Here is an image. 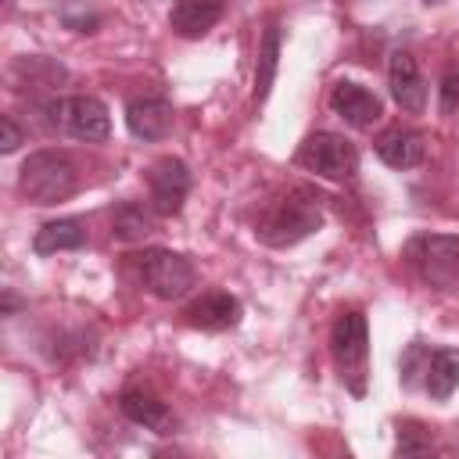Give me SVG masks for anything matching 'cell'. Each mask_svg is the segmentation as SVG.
<instances>
[{
  "label": "cell",
  "instance_id": "6da1fadb",
  "mask_svg": "<svg viewBox=\"0 0 459 459\" xmlns=\"http://www.w3.org/2000/svg\"><path fill=\"white\" fill-rule=\"evenodd\" d=\"M323 226V194L312 186H294L262 215L255 237L269 247H294Z\"/></svg>",
  "mask_w": 459,
  "mask_h": 459
},
{
  "label": "cell",
  "instance_id": "7a4b0ae2",
  "mask_svg": "<svg viewBox=\"0 0 459 459\" xmlns=\"http://www.w3.org/2000/svg\"><path fill=\"white\" fill-rule=\"evenodd\" d=\"M75 186H79V176H75V165H72V158L65 151H32L22 161L18 190L32 204L68 201L75 194Z\"/></svg>",
  "mask_w": 459,
  "mask_h": 459
},
{
  "label": "cell",
  "instance_id": "3957f363",
  "mask_svg": "<svg viewBox=\"0 0 459 459\" xmlns=\"http://www.w3.org/2000/svg\"><path fill=\"white\" fill-rule=\"evenodd\" d=\"M330 351H333V362H337V373L344 380V387L362 398L366 394V359H369V326H366V316L359 308H344L337 319H333V330H330Z\"/></svg>",
  "mask_w": 459,
  "mask_h": 459
},
{
  "label": "cell",
  "instance_id": "277c9868",
  "mask_svg": "<svg viewBox=\"0 0 459 459\" xmlns=\"http://www.w3.org/2000/svg\"><path fill=\"white\" fill-rule=\"evenodd\" d=\"M47 122L54 129H61L72 140H86V143H104L111 133V115L108 104L90 97V93H75V97H54L43 104Z\"/></svg>",
  "mask_w": 459,
  "mask_h": 459
},
{
  "label": "cell",
  "instance_id": "5b68a950",
  "mask_svg": "<svg viewBox=\"0 0 459 459\" xmlns=\"http://www.w3.org/2000/svg\"><path fill=\"white\" fill-rule=\"evenodd\" d=\"M405 262L427 287H452L459 280V237L420 233L405 244Z\"/></svg>",
  "mask_w": 459,
  "mask_h": 459
},
{
  "label": "cell",
  "instance_id": "8992f818",
  "mask_svg": "<svg viewBox=\"0 0 459 459\" xmlns=\"http://www.w3.org/2000/svg\"><path fill=\"white\" fill-rule=\"evenodd\" d=\"M136 265H140V283L161 301L183 298L197 280L190 258L179 255V251H169V247H147L136 258Z\"/></svg>",
  "mask_w": 459,
  "mask_h": 459
},
{
  "label": "cell",
  "instance_id": "52a82bcc",
  "mask_svg": "<svg viewBox=\"0 0 459 459\" xmlns=\"http://www.w3.org/2000/svg\"><path fill=\"white\" fill-rule=\"evenodd\" d=\"M294 161L301 169L323 176V179H348L359 169V151L341 133H312V136L301 140Z\"/></svg>",
  "mask_w": 459,
  "mask_h": 459
},
{
  "label": "cell",
  "instance_id": "ba28073f",
  "mask_svg": "<svg viewBox=\"0 0 459 459\" xmlns=\"http://www.w3.org/2000/svg\"><path fill=\"white\" fill-rule=\"evenodd\" d=\"M147 183H151V208L158 215H176L190 194V169L183 158H158L147 172Z\"/></svg>",
  "mask_w": 459,
  "mask_h": 459
},
{
  "label": "cell",
  "instance_id": "9c48e42d",
  "mask_svg": "<svg viewBox=\"0 0 459 459\" xmlns=\"http://www.w3.org/2000/svg\"><path fill=\"white\" fill-rule=\"evenodd\" d=\"M387 86H391V97L402 111L409 115H420L427 108V82L420 75V65L409 50H394L391 61H387Z\"/></svg>",
  "mask_w": 459,
  "mask_h": 459
},
{
  "label": "cell",
  "instance_id": "30bf717a",
  "mask_svg": "<svg viewBox=\"0 0 459 459\" xmlns=\"http://www.w3.org/2000/svg\"><path fill=\"white\" fill-rule=\"evenodd\" d=\"M240 301L230 294V290H208L201 298H194L186 308H183V319L186 326L194 330H208V333H219V330H233L240 323Z\"/></svg>",
  "mask_w": 459,
  "mask_h": 459
},
{
  "label": "cell",
  "instance_id": "8fae6325",
  "mask_svg": "<svg viewBox=\"0 0 459 459\" xmlns=\"http://www.w3.org/2000/svg\"><path fill=\"white\" fill-rule=\"evenodd\" d=\"M330 108H333V115H341V118H344L348 126H355V129H369V126L384 115L380 97L369 93V90L359 86V82H348V79H341V82L330 90Z\"/></svg>",
  "mask_w": 459,
  "mask_h": 459
},
{
  "label": "cell",
  "instance_id": "7c38bea8",
  "mask_svg": "<svg viewBox=\"0 0 459 459\" xmlns=\"http://www.w3.org/2000/svg\"><path fill=\"white\" fill-rule=\"evenodd\" d=\"M118 409L126 412L129 423H136L143 430H154V434H172V427H176L172 409L158 394H151L147 387H126L118 394Z\"/></svg>",
  "mask_w": 459,
  "mask_h": 459
},
{
  "label": "cell",
  "instance_id": "4fadbf2b",
  "mask_svg": "<svg viewBox=\"0 0 459 459\" xmlns=\"http://www.w3.org/2000/svg\"><path fill=\"white\" fill-rule=\"evenodd\" d=\"M172 104L165 97H136L126 104V126L136 140H165L172 133Z\"/></svg>",
  "mask_w": 459,
  "mask_h": 459
},
{
  "label": "cell",
  "instance_id": "5bb4252c",
  "mask_svg": "<svg viewBox=\"0 0 459 459\" xmlns=\"http://www.w3.org/2000/svg\"><path fill=\"white\" fill-rule=\"evenodd\" d=\"M222 11H226V0H176L169 11V25L176 36L197 39L222 18Z\"/></svg>",
  "mask_w": 459,
  "mask_h": 459
},
{
  "label": "cell",
  "instance_id": "9a60e30c",
  "mask_svg": "<svg viewBox=\"0 0 459 459\" xmlns=\"http://www.w3.org/2000/svg\"><path fill=\"white\" fill-rule=\"evenodd\" d=\"M423 151H427L423 136L416 129H402V126L398 129H387L377 140V158L384 165H391V169H416L423 161Z\"/></svg>",
  "mask_w": 459,
  "mask_h": 459
},
{
  "label": "cell",
  "instance_id": "2e32d148",
  "mask_svg": "<svg viewBox=\"0 0 459 459\" xmlns=\"http://www.w3.org/2000/svg\"><path fill=\"white\" fill-rule=\"evenodd\" d=\"M86 247V222L82 219H54L43 222L32 237L36 255H57V251H79Z\"/></svg>",
  "mask_w": 459,
  "mask_h": 459
},
{
  "label": "cell",
  "instance_id": "e0dca14e",
  "mask_svg": "<svg viewBox=\"0 0 459 459\" xmlns=\"http://www.w3.org/2000/svg\"><path fill=\"white\" fill-rule=\"evenodd\" d=\"M455 387H459V355L448 348H434L423 366V391L434 402H448Z\"/></svg>",
  "mask_w": 459,
  "mask_h": 459
},
{
  "label": "cell",
  "instance_id": "ac0fdd59",
  "mask_svg": "<svg viewBox=\"0 0 459 459\" xmlns=\"http://www.w3.org/2000/svg\"><path fill=\"white\" fill-rule=\"evenodd\" d=\"M154 208H143L136 201H122L115 212H111V237L122 240V244H133V240H143L151 230H154Z\"/></svg>",
  "mask_w": 459,
  "mask_h": 459
},
{
  "label": "cell",
  "instance_id": "d6986e66",
  "mask_svg": "<svg viewBox=\"0 0 459 459\" xmlns=\"http://www.w3.org/2000/svg\"><path fill=\"white\" fill-rule=\"evenodd\" d=\"M280 25L269 22L265 36H262V47H258V68H255V100L262 104L273 90V79H276V68H280Z\"/></svg>",
  "mask_w": 459,
  "mask_h": 459
},
{
  "label": "cell",
  "instance_id": "ffe728a7",
  "mask_svg": "<svg viewBox=\"0 0 459 459\" xmlns=\"http://www.w3.org/2000/svg\"><path fill=\"white\" fill-rule=\"evenodd\" d=\"M430 448H434V437L427 434V427H420V423H412V420L398 423V445H394L398 455H423V452H430Z\"/></svg>",
  "mask_w": 459,
  "mask_h": 459
},
{
  "label": "cell",
  "instance_id": "44dd1931",
  "mask_svg": "<svg viewBox=\"0 0 459 459\" xmlns=\"http://www.w3.org/2000/svg\"><path fill=\"white\" fill-rule=\"evenodd\" d=\"M427 348H423V341H412L409 348H405V355H402V362H398V373H402V384H412V377L416 373H423V366H427Z\"/></svg>",
  "mask_w": 459,
  "mask_h": 459
},
{
  "label": "cell",
  "instance_id": "7402d4cb",
  "mask_svg": "<svg viewBox=\"0 0 459 459\" xmlns=\"http://www.w3.org/2000/svg\"><path fill=\"white\" fill-rule=\"evenodd\" d=\"M459 108V68H448L441 79V111L452 115Z\"/></svg>",
  "mask_w": 459,
  "mask_h": 459
},
{
  "label": "cell",
  "instance_id": "603a6c76",
  "mask_svg": "<svg viewBox=\"0 0 459 459\" xmlns=\"http://www.w3.org/2000/svg\"><path fill=\"white\" fill-rule=\"evenodd\" d=\"M0 126H4V140H0V147H4V154H11V151H18V143L25 140V136H22V129H18V122H14L11 115H4V118H0Z\"/></svg>",
  "mask_w": 459,
  "mask_h": 459
},
{
  "label": "cell",
  "instance_id": "cb8c5ba5",
  "mask_svg": "<svg viewBox=\"0 0 459 459\" xmlns=\"http://www.w3.org/2000/svg\"><path fill=\"white\" fill-rule=\"evenodd\" d=\"M14 308H18V298H14L11 290H4V316H11Z\"/></svg>",
  "mask_w": 459,
  "mask_h": 459
},
{
  "label": "cell",
  "instance_id": "d4e9b609",
  "mask_svg": "<svg viewBox=\"0 0 459 459\" xmlns=\"http://www.w3.org/2000/svg\"><path fill=\"white\" fill-rule=\"evenodd\" d=\"M427 4H437V0H427Z\"/></svg>",
  "mask_w": 459,
  "mask_h": 459
}]
</instances>
